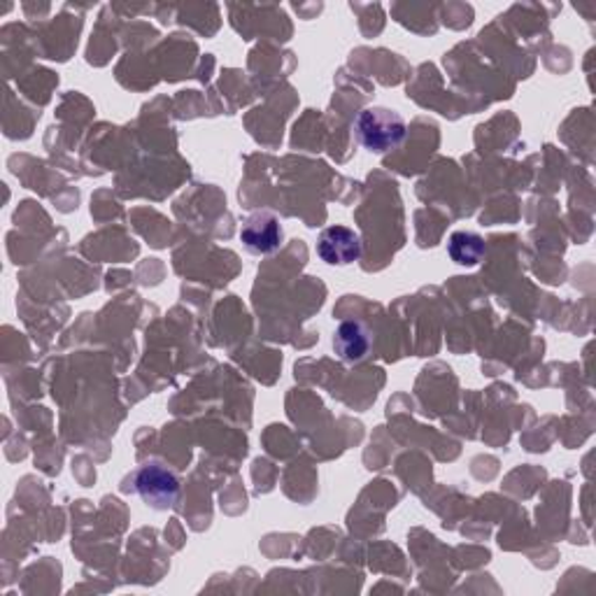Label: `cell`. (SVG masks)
I'll return each instance as SVG.
<instances>
[{"label": "cell", "mask_w": 596, "mask_h": 596, "mask_svg": "<svg viewBox=\"0 0 596 596\" xmlns=\"http://www.w3.org/2000/svg\"><path fill=\"white\" fill-rule=\"evenodd\" d=\"M354 135L364 150L373 154H385L404 143L406 119L391 108H364L354 119Z\"/></svg>", "instance_id": "obj_1"}, {"label": "cell", "mask_w": 596, "mask_h": 596, "mask_svg": "<svg viewBox=\"0 0 596 596\" xmlns=\"http://www.w3.org/2000/svg\"><path fill=\"white\" fill-rule=\"evenodd\" d=\"M133 489L141 496L143 504L152 510H170L180 499V478L158 462L145 464L133 473Z\"/></svg>", "instance_id": "obj_2"}, {"label": "cell", "mask_w": 596, "mask_h": 596, "mask_svg": "<svg viewBox=\"0 0 596 596\" xmlns=\"http://www.w3.org/2000/svg\"><path fill=\"white\" fill-rule=\"evenodd\" d=\"M241 241L247 247V252L256 256L275 254L283 247V241H285L283 224L273 212H266V210L252 212L241 229Z\"/></svg>", "instance_id": "obj_3"}, {"label": "cell", "mask_w": 596, "mask_h": 596, "mask_svg": "<svg viewBox=\"0 0 596 596\" xmlns=\"http://www.w3.org/2000/svg\"><path fill=\"white\" fill-rule=\"evenodd\" d=\"M317 254L329 266H350L360 262L362 238L347 227H329L317 238Z\"/></svg>", "instance_id": "obj_4"}, {"label": "cell", "mask_w": 596, "mask_h": 596, "mask_svg": "<svg viewBox=\"0 0 596 596\" xmlns=\"http://www.w3.org/2000/svg\"><path fill=\"white\" fill-rule=\"evenodd\" d=\"M373 345H375L373 331L368 329V324L360 320H347L343 324H338L333 333V352L338 354V360L350 366L368 360Z\"/></svg>", "instance_id": "obj_5"}, {"label": "cell", "mask_w": 596, "mask_h": 596, "mask_svg": "<svg viewBox=\"0 0 596 596\" xmlns=\"http://www.w3.org/2000/svg\"><path fill=\"white\" fill-rule=\"evenodd\" d=\"M483 235L473 231H454L448 241V254L456 266H478L485 260Z\"/></svg>", "instance_id": "obj_6"}]
</instances>
